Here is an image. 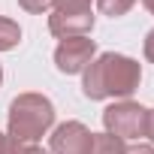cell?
Masks as SVG:
<instances>
[{"label":"cell","mask_w":154,"mask_h":154,"mask_svg":"<svg viewBox=\"0 0 154 154\" xmlns=\"http://www.w3.org/2000/svg\"><path fill=\"white\" fill-rule=\"evenodd\" d=\"M51 6H57V12H88L91 0H51Z\"/></svg>","instance_id":"10"},{"label":"cell","mask_w":154,"mask_h":154,"mask_svg":"<svg viewBox=\"0 0 154 154\" xmlns=\"http://www.w3.org/2000/svg\"><path fill=\"white\" fill-rule=\"evenodd\" d=\"M48 30L60 39H69V36H85L94 30V12H51L48 15Z\"/></svg>","instance_id":"6"},{"label":"cell","mask_w":154,"mask_h":154,"mask_svg":"<svg viewBox=\"0 0 154 154\" xmlns=\"http://www.w3.org/2000/svg\"><path fill=\"white\" fill-rule=\"evenodd\" d=\"M94 54H97L94 39L69 36V39H60V45L54 48V66L66 75H75V72H85V66L94 60Z\"/></svg>","instance_id":"4"},{"label":"cell","mask_w":154,"mask_h":154,"mask_svg":"<svg viewBox=\"0 0 154 154\" xmlns=\"http://www.w3.org/2000/svg\"><path fill=\"white\" fill-rule=\"evenodd\" d=\"M12 154H51L39 145H12Z\"/></svg>","instance_id":"12"},{"label":"cell","mask_w":154,"mask_h":154,"mask_svg":"<svg viewBox=\"0 0 154 154\" xmlns=\"http://www.w3.org/2000/svg\"><path fill=\"white\" fill-rule=\"evenodd\" d=\"M145 136L154 142V109H148V118H145Z\"/></svg>","instance_id":"14"},{"label":"cell","mask_w":154,"mask_h":154,"mask_svg":"<svg viewBox=\"0 0 154 154\" xmlns=\"http://www.w3.org/2000/svg\"><path fill=\"white\" fill-rule=\"evenodd\" d=\"M0 154H12V139H9V133H0Z\"/></svg>","instance_id":"15"},{"label":"cell","mask_w":154,"mask_h":154,"mask_svg":"<svg viewBox=\"0 0 154 154\" xmlns=\"http://www.w3.org/2000/svg\"><path fill=\"white\" fill-rule=\"evenodd\" d=\"M142 6H145V9H148V12L154 15V0H142Z\"/></svg>","instance_id":"17"},{"label":"cell","mask_w":154,"mask_h":154,"mask_svg":"<svg viewBox=\"0 0 154 154\" xmlns=\"http://www.w3.org/2000/svg\"><path fill=\"white\" fill-rule=\"evenodd\" d=\"M124 154H154L151 145H133V148H124Z\"/></svg>","instance_id":"16"},{"label":"cell","mask_w":154,"mask_h":154,"mask_svg":"<svg viewBox=\"0 0 154 154\" xmlns=\"http://www.w3.org/2000/svg\"><path fill=\"white\" fill-rule=\"evenodd\" d=\"M91 136L94 133L82 121H66L51 133V154H88Z\"/></svg>","instance_id":"5"},{"label":"cell","mask_w":154,"mask_h":154,"mask_svg":"<svg viewBox=\"0 0 154 154\" xmlns=\"http://www.w3.org/2000/svg\"><path fill=\"white\" fill-rule=\"evenodd\" d=\"M142 82V66L127 57V54H115L106 51L97 60H91L85 66V79H82V91L88 100H106V97H130Z\"/></svg>","instance_id":"1"},{"label":"cell","mask_w":154,"mask_h":154,"mask_svg":"<svg viewBox=\"0 0 154 154\" xmlns=\"http://www.w3.org/2000/svg\"><path fill=\"white\" fill-rule=\"evenodd\" d=\"M54 124V106L42 94H18L9 103V139L12 145H36Z\"/></svg>","instance_id":"2"},{"label":"cell","mask_w":154,"mask_h":154,"mask_svg":"<svg viewBox=\"0 0 154 154\" xmlns=\"http://www.w3.org/2000/svg\"><path fill=\"white\" fill-rule=\"evenodd\" d=\"M18 6L27 9V12H33V15H42V12H48L51 0H18Z\"/></svg>","instance_id":"11"},{"label":"cell","mask_w":154,"mask_h":154,"mask_svg":"<svg viewBox=\"0 0 154 154\" xmlns=\"http://www.w3.org/2000/svg\"><path fill=\"white\" fill-rule=\"evenodd\" d=\"M145 57L154 63V30H148V36H145Z\"/></svg>","instance_id":"13"},{"label":"cell","mask_w":154,"mask_h":154,"mask_svg":"<svg viewBox=\"0 0 154 154\" xmlns=\"http://www.w3.org/2000/svg\"><path fill=\"white\" fill-rule=\"evenodd\" d=\"M88 154H124V139H118L112 133H94Z\"/></svg>","instance_id":"7"},{"label":"cell","mask_w":154,"mask_h":154,"mask_svg":"<svg viewBox=\"0 0 154 154\" xmlns=\"http://www.w3.org/2000/svg\"><path fill=\"white\" fill-rule=\"evenodd\" d=\"M0 85H3V66H0Z\"/></svg>","instance_id":"18"},{"label":"cell","mask_w":154,"mask_h":154,"mask_svg":"<svg viewBox=\"0 0 154 154\" xmlns=\"http://www.w3.org/2000/svg\"><path fill=\"white\" fill-rule=\"evenodd\" d=\"M21 39V27L12 18H0V51H12Z\"/></svg>","instance_id":"8"},{"label":"cell","mask_w":154,"mask_h":154,"mask_svg":"<svg viewBox=\"0 0 154 154\" xmlns=\"http://www.w3.org/2000/svg\"><path fill=\"white\" fill-rule=\"evenodd\" d=\"M145 118H148V109L133 103V100L112 103L103 112L106 133H112L118 139H139V136H145Z\"/></svg>","instance_id":"3"},{"label":"cell","mask_w":154,"mask_h":154,"mask_svg":"<svg viewBox=\"0 0 154 154\" xmlns=\"http://www.w3.org/2000/svg\"><path fill=\"white\" fill-rule=\"evenodd\" d=\"M97 6H100L103 15L118 18V15H127V12L136 6V0H97Z\"/></svg>","instance_id":"9"}]
</instances>
